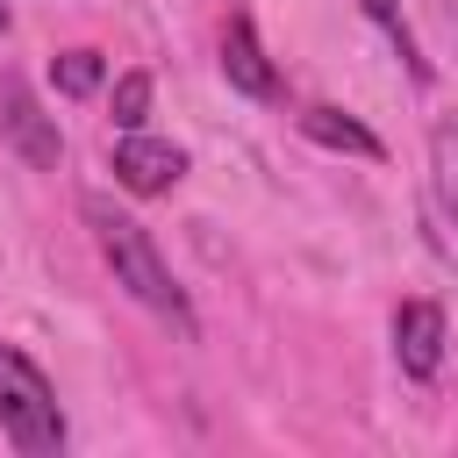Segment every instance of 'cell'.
<instances>
[{
  "label": "cell",
  "instance_id": "1",
  "mask_svg": "<svg viewBox=\"0 0 458 458\" xmlns=\"http://www.w3.org/2000/svg\"><path fill=\"white\" fill-rule=\"evenodd\" d=\"M79 215H86V229H93V243H100V258H107L114 286H122L136 308H150L157 322H172V329L193 344V336H200V322H193V308H186V286H179V279H172V265L157 258L150 229H143L136 215H122L107 193H86V200H79Z\"/></svg>",
  "mask_w": 458,
  "mask_h": 458
},
{
  "label": "cell",
  "instance_id": "2",
  "mask_svg": "<svg viewBox=\"0 0 458 458\" xmlns=\"http://www.w3.org/2000/svg\"><path fill=\"white\" fill-rule=\"evenodd\" d=\"M0 437L21 451V458H57L64 451V408H57V386L50 372L0 336Z\"/></svg>",
  "mask_w": 458,
  "mask_h": 458
},
{
  "label": "cell",
  "instance_id": "3",
  "mask_svg": "<svg viewBox=\"0 0 458 458\" xmlns=\"http://www.w3.org/2000/svg\"><path fill=\"white\" fill-rule=\"evenodd\" d=\"M0 136H7L36 172H57V157H64V136H57V122L43 114V100L29 93L21 72H0Z\"/></svg>",
  "mask_w": 458,
  "mask_h": 458
},
{
  "label": "cell",
  "instance_id": "4",
  "mask_svg": "<svg viewBox=\"0 0 458 458\" xmlns=\"http://www.w3.org/2000/svg\"><path fill=\"white\" fill-rule=\"evenodd\" d=\"M179 172H186V150L165 143V136L129 129V136L114 143V186H129V193H172Z\"/></svg>",
  "mask_w": 458,
  "mask_h": 458
},
{
  "label": "cell",
  "instance_id": "5",
  "mask_svg": "<svg viewBox=\"0 0 458 458\" xmlns=\"http://www.w3.org/2000/svg\"><path fill=\"white\" fill-rule=\"evenodd\" d=\"M394 358H401L408 379H437V365H444V308L437 301H401V315H394Z\"/></svg>",
  "mask_w": 458,
  "mask_h": 458
},
{
  "label": "cell",
  "instance_id": "6",
  "mask_svg": "<svg viewBox=\"0 0 458 458\" xmlns=\"http://www.w3.org/2000/svg\"><path fill=\"white\" fill-rule=\"evenodd\" d=\"M222 79H229L236 93H250V100H272V93H279V72H272L250 14H229V29H222Z\"/></svg>",
  "mask_w": 458,
  "mask_h": 458
},
{
  "label": "cell",
  "instance_id": "7",
  "mask_svg": "<svg viewBox=\"0 0 458 458\" xmlns=\"http://www.w3.org/2000/svg\"><path fill=\"white\" fill-rule=\"evenodd\" d=\"M301 136L308 143H329V150H351V157H386V143L358 114H344V107H308L301 114Z\"/></svg>",
  "mask_w": 458,
  "mask_h": 458
},
{
  "label": "cell",
  "instance_id": "8",
  "mask_svg": "<svg viewBox=\"0 0 458 458\" xmlns=\"http://www.w3.org/2000/svg\"><path fill=\"white\" fill-rule=\"evenodd\" d=\"M50 86H57L64 100H86V93L100 86V50H57V57H50Z\"/></svg>",
  "mask_w": 458,
  "mask_h": 458
},
{
  "label": "cell",
  "instance_id": "9",
  "mask_svg": "<svg viewBox=\"0 0 458 458\" xmlns=\"http://www.w3.org/2000/svg\"><path fill=\"white\" fill-rule=\"evenodd\" d=\"M150 122V72H122L114 79V129H143Z\"/></svg>",
  "mask_w": 458,
  "mask_h": 458
},
{
  "label": "cell",
  "instance_id": "10",
  "mask_svg": "<svg viewBox=\"0 0 458 458\" xmlns=\"http://www.w3.org/2000/svg\"><path fill=\"white\" fill-rule=\"evenodd\" d=\"M365 14H372V21L386 29V36H394V50L408 57V72H415V79H429V64L415 57V36H408V21H401V7H394V0H365Z\"/></svg>",
  "mask_w": 458,
  "mask_h": 458
},
{
  "label": "cell",
  "instance_id": "11",
  "mask_svg": "<svg viewBox=\"0 0 458 458\" xmlns=\"http://www.w3.org/2000/svg\"><path fill=\"white\" fill-rule=\"evenodd\" d=\"M0 29H7V7H0Z\"/></svg>",
  "mask_w": 458,
  "mask_h": 458
}]
</instances>
